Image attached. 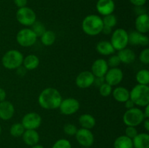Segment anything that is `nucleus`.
Wrapping results in <instances>:
<instances>
[{
    "mask_svg": "<svg viewBox=\"0 0 149 148\" xmlns=\"http://www.w3.org/2000/svg\"><path fill=\"white\" fill-rule=\"evenodd\" d=\"M23 55L17 49H10L7 51L1 58L3 66L8 70H15L23 65Z\"/></svg>",
    "mask_w": 149,
    "mask_h": 148,
    "instance_id": "4",
    "label": "nucleus"
},
{
    "mask_svg": "<svg viewBox=\"0 0 149 148\" xmlns=\"http://www.w3.org/2000/svg\"><path fill=\"white\" fill-rule=\"evenodd\" d=\"M130 99L139 107L149 104V87L148 85L137 84L130 91Z\"/></svg>",
    "mask_w": 149,
    "mask_h": 148,
    "instance_id": "3",
    "label": "nucleus"
},
{
    "mask_svg": "<svg viewBox=\"0 0 149 148\" xmlns=\"http://www.w3.org/2000/svg\"><path fill=\"white\" fill-rule=\"evenodd\" d=\"M95 75L91 71H85L80 73L76 78V84L79 88L87 89L91 86L95 81Z\"/></svg>",
    "mask_w": 149,
    "mask_h": 148,
    "instance_id": "13",
    "label": "nucleus"
},
{
    "mask_svg": "<svg viewBox=\"0 0 149 148\" xmlns=\"http://www.w3.org/2000/svg\"><path fill=\"white\" fill-rule=\"evenodd\" d=\"M111 44L115 50L119 51L127 47L128 44V33L124 28H117L112 33Z\"/></svg>",
    "mask_w": 149,
    "mask_h": 148,
    "instance_id": "6",
    "label": "nucleus"
},
{
    "mask_svg": "<svg viewBox=\"0 0 149 148\" xmlns=\"http://www.w3.org/2000/svg\"><path fill=\"white\" fill-rule=\"evenodd\" d=\"M82 148H91V147H82Z\"/></svg>",
    "mask_w": 149,
    "mask_h": 148,
    "instance_id": "50",
    "label": "nucleus"
},
{
    "mask_svg": "<svg viewBox=\"0 0 149 148\" xmlns=\"http://www.w3.org/2000/svg\"><path fill=\"white\" fill-rule=\"evenodd\" d=\"M80 107L79 102L74 98H67L62 100L59 107L61 113L65 115H71L74 114L79 110Z\"/></svg>",
    "mask_w": 149,
    "mask_h": 148,
    "instance_id": "10",
    "label": "nucleus"
},
{
    "mask_svg": "<svg viewBox=\"0 0 149 148\" xmlns=\"http://www.w3.org/2000/svg\"><path fill=\"white\" fill-rule=\"evenodd\" d=\"M139 59L142 63L148 65L149 63V49L146 48L141 51L139 55Z\"/></svg>",
    "mask_w": 149,
    "mask_h": 148,
    "instance_id": "36",
    "label": "nucleus"
},
{
    "mask_svg": "<svg viewBox=\"0 0 149 148\" xmlns=\"http://www.w3.org/2000/svg\"><path fill=\"white\" fill-rule=\"evenodd\" d=\"M102 20H103V23L104 26H109V27L111 28L116 26V23H117V18L113 14H110L104 16L103 18H102Z\"/></svg>",
    "mask_w": 149,
    "mask_h": 148,
    "instance_id": "30",
    "label": "nucleus"
},
{
    "mask_svg": "<svg viewBox=\"0 0 149 148\" xmlns=\"http://www.w3.org/2000/svg\"><path fill=\"white\" fill-rule=\"evenodd\" d=\"M143 127L144 129H146V131H149V120L148 118H146L145 120H143Z\"/></svg>",
    "mask_w": 149,
    "mask_h": 148,
    "instance_id": "46",
    "label": "nucleus"
},
{
    "mask_svg": "<svg viewBox=\"0 0 149 148\" xmlns=\"http://www.w3.org/2000/svg\"><path fill=\"white\" fill-rule=\"evenodd\" d=\"M144 107H145V109H144V111H143V112L144 116H145L146 118H149V104L145 106Z\"/></svg>",
    "mask_w": 149,
    "mask_h": 148,
    "instance_id": "47",
    "label": "nucleus"
},
{
    "mask_svg": "<svg viewBox=\"0 0 149 148\" xmlns=\"http://www.w3.org/2000/svg\"><path fill=\"white\" fill-rule=\"evenodd\" d=\"M42 44L46 46L53 44L56 39V35L52 30H46L40 37Z\"/></svg>",
    "mask_w": 149,
    "mask_h": 148,
    "instance_id": "26",
    "label": "nucleus"
},
{
    "mask_svg": "<svg viewBox=\"0 0 149 148\" xmlns=\"http://www.w3.org/2000/svg\"><path fill=\"white\" fill-rule=\"evenodd\" d=\"M101 33H104L105 35H109L112 33V28L109 27V26H103V29H102Z\"/></svg>",
    "mask_w": 149,
    "mask_h": 148,
    "instance_id": "43",
    "label": "nucleus"
},
{
    "mask_svg": "<svg viewBox=\"0 0 149 148\" xmlns=\"http://www.w3.org/2000/svg\"><path fill=\"white\" fill-rule=\"evenodd\" d=\"M132 140L135 148H149V135L147 133H138Z\"/></svg>",
    "mask_w": 149,
    "mask_h": 148,
    "instance_id": "21",
    "label": "nucleus"
},
{
    "mask_svg": "<svg viewBox=\"0 0 149 148\" xmlns=\"http://www.w3.org/2000/svg\"><path fill=\"white\" fill-rule=\"evenodd\" d=\"M105 83V78L104 77H95V81L93 84H95L97 86H100L102 84Z\"/></svg>",
    "mask_w": 149,
    "mask_h": 148,
    "instance_id": "42",
    "label": "nucleus"
},
{
    "mask_svg": "<svg viewBox=\"0 0 149 148\" xmlns=\"http://www.w3.org/2000/svg\"><path fill=\"white\" fill-rule=\"evenodd\" d=\"M23 65L26 71H32L36 69L39 65V57L33 54L27 55L26 57H23Z\"/></svg>",
    "mask_w": 149,
    "mask_h": 148,
    "instance_id": "24",
    "label": "nucleus"
},
{
    "mask_svg": "<svg viewBox=\"0 0 149 148\" xmlns=\"http://www.w3.org/2000/svg\"><path fill=\"white\" fill-rule=\"evenodd\" d=\"M77 130L78 129L77 128V126L72 123H66L63 127L64 132L65 134L68 135V136H75Z\"/></svg>",
    "mask_w": 149,
    "mask_h": 148,
    "instance_id": "34",
    "label": "nucleus"
},
{
    "mask_svg": "<svg viewBox=\"0 0 149 148\" xmlns=\"http://www.w3.org/2000/svg\"><path fill=\"white\" fill-rule=\"evenodd\" d=\"M1 125H0V135H1Z\"/></svg>",
    "mask_w": 149,
    "mask_h": 148,
    "instance_id": "49",
    "label": "nucleus"
},
{
    "mask_svg": "<svg viewBox=\"0 0 149 148\" xmlns=\"http://www.w3.org/2000/svg\"><path fill=\"white\" fill-rule=\"evenodd\" d=\"M138 133L136 127L134 126H127L125 129V136L129 137L130 139H132Z\"/></svg>",
    "mask_w": 149,
    "mask_h": 148,
    "instance_id": "37",
    "label": "nucleus"
},
{
    "mask_svg": "<svg viewBox=\"0 0 149 148\" xmlns=\"http://www.w3.org/2000/svg\"><path fill=\"white\" fill-rule=\"evenodd\" d=\"M149 44V38L146 34L141 33L139 38V41H138V45H141L143 46H148Z\"/></svg>",
    "mask_w": 149,
    "mask_h": 148,
    "instance_id": "38",
    "label": "nucleus"
},
{
    "mask_svg": "<svg viewBox=\"0 0 149 148\" xmlns=\"http://www.w3.org/2000/svg\"><path fill=\"white\" fill-rule=\"evenodd\" d=\"M123 72L119 68H111L108 70L107 73L105 75V82L109 85L116 86L122 82L123 79Z\"/></svg>",
    "mask_w": 149,
    "mask_h": 148,
    "instance_id": "12",
    "label": "nucleus"
},
{
    "mask_svg": "<svg viewBox=\"0 0 149 148\" xmlns=\"http://www.w3.org/2000/svg\"><path fill=\"white\" fill-rule=\"evenodd\" d=\"M124 103H125V106L127 108V110H129V109L132 108V107H134V106H135V104H134V102L130 100V99L127 100Z\"/></svg>",
    "mask_w": 149,
    "mask_h": 148,
    "instance_id": "44",
    "label": "nucleus"
},
{
    "mask_svg": "<svg viewBox=\"0 0 149 148\" xmlns=\"http://www.w3.org/2000/svg\"><path fill=\"white\" fill-rule=\"evenodd\" d=\"M109 70L107 61L104 59H97L92 65L91 72L95 77H104Z\"/></svg>",
    "mask_w": 149,
    "mask_h": 148,
    "instance_id": "14",
    "label": "nucleus"
},
{
    "mask_svg": "<svg viewBox=\"0 0 149 148\" xmlns=\"http://www.w3.org/2000/svg\"><path fill=\"white\" fill-rule=\"evenodd\" d=\"M96 9L101 15L106 16L112 14L115 10V4L113 0H98Z\"/></svg>",
    "mask_w": 149,
    "mask_h": 148,
    "instance_id": "15",
    "label": "nucleus"
},
{
    "mask_svg": "<svg viewBox=\"0 0 149 148\" xmlns=\"http://www.w3.org/2000/svg\"><path fill=\"white\" fill-rule=\"evenodd\" d=\"M140 35H141V33L138 32L137 30H134V31L128 33V44H130L131 45H133V46L138 45Z\"/></svg>",
    "mask_w": 149,
    "mask_h": 148,
    "instance_id": "32",
    "label": "nucleus"
},
{
    "mask_svg": "<svg viewBox=\"0 0 149 148\" xmlns=\"http://www.w3.org/2000/svg\"><path fill=\"white\" fill-rule=\"evenodd\" d=\"M22 137L23 142L28 146H34L39 142V134L34 129H26Z\"/></svg>",
    "mask_w": 149,
    "mask_h": 148,
    "instance_id": "18",
    "label": "nucleus"
},
{
    "mask_svg": "<svg viewBox=\"0 0 149 148\" xmlns=\"http://www.w3.org/2000/svg\"><path fill=\"white\" fill-rule=\"evenodd\" d=\"M62 100V96L58 89L49 87L45 89L40 93L38 102L43 109L55 110L59 107Z\"/></svg>",
    "mask_w": 149,
    "mask_h": 148,
    "instance_id": "1",
    "label": "nucleus"
},
{
    "mask_svg": "<svg viewBox=\"0 0 149 148\" xmlns=\"http://www.w3.org/2000/svg\"><path fill=\"white\" fill-rule=\"evenodd\" d=\"M21 123L25 129H34L41 126L42 123V117L40 115L35 112L26 113L23 117L21 120Z\"/></svg>",
    "mask_w": 149,
    "mask_h": 148,
    "instance_id": "11",
    "label": "nucleus"
},
{
    "mask_svg": "<svg viewBox=\"0 0 149 148\" xmlns=\"http://www.w3.org/2000/svg\"><path fill=\"white\" fill-rule=\"evenodd\" d=\"M112 90L113 89H112L111 86L109 85V84H107L106 82L99 86V92H100V94L102 97H109V95L111 94Z\"/></svg>",
    "mask_w": 149,
    "mask_h": 148,
    "instance_id": "31",
    "label": "nucleus"
},
{
    "mask_svg": "<svg viewBox=\"0 0 149 148\" xmlns=\"http://www.w3.org/2000/svg\"><path fill=\"white\" fill-rule=\"evenodd\" d=\"M79 123L81 126V128L90 130L95 127L96 124V120L92 115L85 113V114H82L79 116Z\"/></svg>",
    "mask_w": 149,
    "mask_h": 148,
    "instance_id": "23",
    "label": "nucleus"
},
{
    "mask_svg": "<svg viewBox=\"0 0 149 148\" xmlns=\"http://www.w3.org/2000/svg\"><path fill=\"white\" fill-rule=\"evenodd\" d=\"M135 79L138 84L148 85L149 84V71L146 69L140 70L135 75Z\"/></svg>",
    "mask_w": 149,
    "mask_h": 148,
    "instance_id": "27",
    "label": "nucleus"
},
{
    "mask_svg": "<svg viewBox=\"0 0 149 148\" xmlns=\"http://www.w3.org/2000/svg\"><path fill=\"white\" fill-rule=\"evenodd\" d=\"M31 148H45V147H44L42 146V145H39V144H37V145H34V146L31 147Z\"/></svg>",
    "mask_w": 149,
    "mask_h": 148,
    "instance_id": "48",
    "label": "nucleus"
},
{
    "mask_svg": "<svg viewBox=\"0 0 149 148\" xmlns=\"http://www.w3.org/2000/svg\"><path fill=\"white\" fill-rule=\"evenodd\" d=\"M75 136L77 142L83 147H91L94 144V135L90 129L81 128L77 130Z\"/></svg>",
    "mask_w": 149,
    "mask_h": 148,
    "instance_id": "9",
    "label": "nucleus"
},
{
    "mask_svg": "<svg viewBox=\"0 0 149 148\" xmlns=\"http://www.w3.org/2000/svg\"><path fill=\"white\" fill-rule=\"evenodd\" d=\"M132 140L125 135L119 136L113 142V148H132Z\"/></svg>",
    "mask_w": 149,
    "mask_h": 148,
    "instance_id": "25",
    "label": "nucleus"
},
{
    "mask_svg": "<svg viewBox=\"0 0 149 148\" xmlns=\"http://www.w3.org/2000/svg\"><path fill=\"white\" fill-rule=\"evenodd\" d=\"M31 27V30L34 32V33L36 35L37 37H41V36L47 30L46 28H45V25L41 23V22L36 21V20L32 25Z\"/></svg>",
    "mask_w": 149,
    "mask_h": 148,
    "instance_id": "29",
    "label": "nucleus"
},
{
    "mask_svg": "<svg viewBox=\"0 0 149 148\" xmlns=\"http://www.w3.org/2000/svg\"><path fill=\"white\" fill-rule=\"evenodd\" d=\"M132 148H135V147H132Z\"/></svg>",
    "mask_w": 149,
    "mask_h": 148,
    "instance_id": "51",
    "label": "nucleus"
},
{
    "mask_svg": "<svg viewBox=\"0 0 149 148\" xmlns=\"http://www.w3.org/2000/svg\"><path fill=\"white\" fill-rule=\"evenodd\" d=\"M37 36L31 28H23L16 35L17 42L23 47H30L36 43Z\"/></svg>",
    "mask_w": 149,
    "mask_h": 148,
    "instance_id": "8",
    "label": "nucleus"
},
{
    "mask_svg": "<svg viewBox=\"0 0 149 148\" xmlns=\"http://www.w3.org/2000/svg\"><path fill=\"white\" fill-rule=\"evenodd\" d=\"M16 19L20 24L25 26H31L36 20V15L32 9L28 7L18 8L16 12Z\"/></svg>",
    "mask_w": 149,
    "mask_h": 148,
    "instance_id": "7",
    "label": "nucleus"
},
{
    "mask_svg": "<svg viewBox=\"0 0 149 148\" xmlns=\"http://www.w3.org/2000/svg\"><path fill=\"white\" fill-rule=\"evenodd\" d=\"M15 107L10 101L4 100L0 102V118L3 120H8L13 117Z\"/></svg>",
    "mask_w": 149,
    "mask_h": 148,
    "instance_id": "16",
    "label": "nucleus"
},
{
    "mask_svg": "<svg viewBox=\"0 0 149 148\" xmlns=\"http://www.w3.org/2000/svg\"><path fill=\"white\" fill-rule=\"evenodd\" d=\"M135 29L139 33L145 34L149 31V17L147 13L140 15L135 19Z\"/></svg>",
    "mask_w": 149,
    "mask_h": 148,
    "instance_id": "17",
    "label": "nucleus"
},
{
    "mask_svg": "<svg viewBox=\"0 0 149 148\" xmlns=\"http://www.w3.org/2000/svg\"><path fill=\"white\" fill-rule=\"evenodd\" d=\"M96 50L101 55L109 56L115 52L114 48L109 41H100L96 45Z\"/></svg>",
    "mask_w": 149,
    "mask_h": 148,
    "instance_id": "22",
    "label": "nucleus"
},
{
    "mask_svg": "<svg viewBox=\"0 0 149 148\" xmlns=\"http://www.w3.org/2000/svg\"><path fill=\"white\" fill-rule=\"evenodd\" d=\"M135 12L138 15H140L146 13V8L143 6H138V7H135Z\"/></svg>",
    "mask_w": 149,
    "mask_h": 148,
    "instance_id": "39",
    "label": "nucleus"
},
{
    "mask_svg": "<svg viewBox=\"0 0 149 148\" xmlns=\"http://www.w3.org/2000/svg\"><path fill=\"white\" fill-rule=\"evenodd\" d=\"M107 63L109 67H111V68H118V66L120 65L121 61L117 55L113 54L111 55V57L107 60Z\"/></svg>",
    "mask_w": 149,
    "mask_h": 148,
    "instance_id": "35",
    "label": "nucleus"
},
{
    "mask_svg": "<svg viewBox=\"0 0 149 148\" xmlns=\"http://www.w3.org/2000/svg\"><path fill=\"white\" fill-rule=\"evenodd\" d=\"M6 96H7V94H6L5 90L0 87V102L5 100Z\"/></svg>",
    "mask_w": 149,
    "mask_h": 148,
    "instance_id": "45",
    "label": "nucleus"
},
{
    "mask_svg": "<svg viewBox=\"0 0 149 148\" xmlns=\"http://www.w3.org/2000/svg\"><path fill=\"white\" fill-rule=\"evenodd\" d=\"M146 1L147 0H130V1L135 7L144 6V4L146 3Z\"/></svg>",
    "mask_w": 149,
    "mask_h": 148,
    "instance_id": "40",
    "label": "nucleus"
},
{
    "mask_svg": "<svg viewBox=\"0 0 149 148\" xmlns=\"http://www.w3.org/2000/svg\"><path fill=\"white\" fill-rule=\"evenodd\" d=\"M103 26V20L97 15H89L84 17L81 23V28L84 33L91 36L100 34Z\"/></svg>",
    "mask_w": 149,
    "mask_h": 148,
    "instance_id": "2",
    "label": "nucleus"
},
{
    "mask_svg": "<svg viewBox=\"0 0 149 148\" xmlns=\"http://www.w3.org/2000/svg\"><path fill=\"white\" fill-rule=\"evenodd\" d=\"M52 148H72V146L68 139H60L54 143Z\"/></svg>",
    "mask_w": 149,
    "mask_h": 148,
    "instance_id": "33",
    "label": "nucleus"
},
{
    "mask_svg": "<svg viewBox=\"0 0 149 148\" xmlns=\"http://www.w3.org/2000/svg\"><path fill=\"white\" fill-rule=\"evenodd\" d=\"M145 119L146 118L143 110L135 107L127 110L126 112L124 113L122 118L124 123L127 126H134V127H136L141 124Z\"/></svg>",
    "mask_w": 149,
    "mask_h": 148,
    "instance_id": "5",
    "label": "nucleus"
},
{
    "mask_svg": "<svg viewBox=\"0 0 149 148\" xmlns=\"http://www.w3.org/2000/svg\"><path fill=\"white\" fill-rule=\"evenodd\" d=\"M113 99L119 102H125L130 99V91L123 86H117L112 90Z\"/></svg>",
    "mask_w": 149,
    "mask_h": 148,
    "instance_id": "20",
    "label": "nucleus"
},
{
    "mask_svg": "<svg viewBox=\"0 0 149 148\" xmlns=\"http://www.w3.org/2000/svg\"><path fill=\"white\" fill-rule=\"evenodd\" d=\"M117 56L119 57L121 62L125 64H131L135 60L136 55L132 49L129 48H125L118 52Z\"/></svg>",
    "mask_w": 149,
    "mask_h": 148,
    "instance_id": "19",
    "label": "nucleus"
},
{
    "mask_svg": "<svg viewBox=\"0 0 149 148\" xmlns=\"http://www.w3.org/2000/svg\"><path fill=\"white\" fill-rule=\"evenodd\" d=\"M25 130L26 129H24L21 123H16L11 126L10 129V133L11 136H13V137L17 138L22 136L23 133H24Z\"/></svg>",
    "mask_w": 149,
    "mask_h": 148,
    "instance_id": "28",
    "label": "nucleus"
},
{
    "mask_svg": "<svg viewBox=\"0 0 149 148\" xmlns=\"http://www.w3.org/2000/svg\"><path fill=\"white\" fill-rule=\"evenodd\" d=\"M27 0H14V3L18 8L26 7L27 4Z\"/></svg>",
    "mask_w": 149,
    "mask_h": 148,
    "instance_id": "41",
    "label": "nucleus"
}]
</instances>
